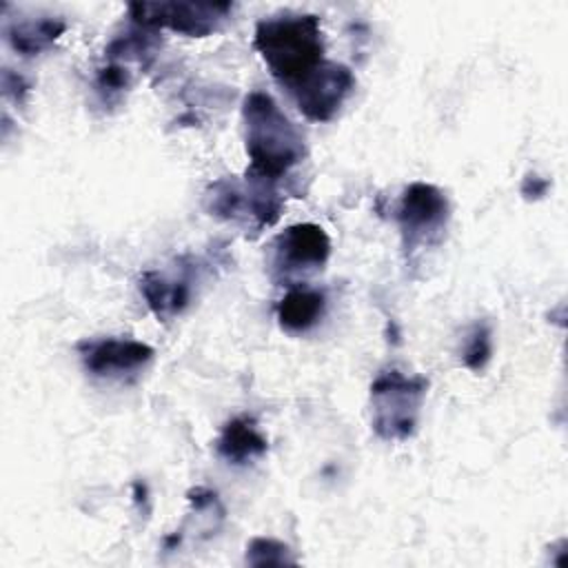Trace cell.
Returning a JSON list of instances; mask_svg holds the SVG:
<instances>
[{
    "label": "cell",
    "mask_w": 568,
    "mask_h": 568,
    "mask_svg": "<svg viewBox=\"0 0 568 568\" xmlns=\"http://www.w3.org/2000/svg\"><path fill=\"white\" fill-rule=\"evenodd\" d=\"M242 122L251 173L277 182L306 158L302 131L266 91H251L244 98Z\"/></svg>",
    "instance_id": "obj_1"
},
{
    "label": "cell",
    "mask_w": 568,
    "mask_h": 568,
    "mask_svg": "<svg viewBox=\"0 0 568 568\" xmlns=\"http://www.w3.org/2000/svg\"><path fill=\"white\" fill-rule=\"evenodd\" d=\"M253 47L271 75L291 89L324 62V33L315 13H277L255 24Z\"/></svg>",
    "instance_id": "obj_2"
},
{
    "label": "cell",
    "mask_w": 568,
    "mask_h": 568,
    "mask_svg": "<svg viewBox=\"0 0 568 568\" xmlns=\"http://www.w3.org/2000/svg\"><path fill=\"white\" fill-rule=\"evenodd\" d=\"M204 209L209 215L240 224L255 235L273 226L284 209V200L275 182L246 171L244 178L224 175L204 191Z\"/></svg>",
    "instance_id": "obj_3"
},
{
    "label": "cell",
    "mask_w": 568,
    "mask_h": 568,
    "mask_svg": "<svg viewBox=\"0 0 568 568\" xmlns=\"http://www.w3.org/2000/svg\"><path fill=\"white\" fill-rule=\"evenodd\" d=\"M428 379L397 368L377 373L371 384V424L384 442H406L415 435L426 399Z\"/></svg>",
    "instance_id": "obj_4"
},
{
    "label": "cell",
    "mask_w": 568,
    "mask_h": 568,
    "mask_svg": "<svg viewBox=\"0 0 568 568\" xmlns=\"http://www.w3.org/2000/svg\"><path fill=\"white\" fill-rule=\"evenodd\" d=\"M395 220L402 235V251L413 262L422 251L444 240L450 220L448 197L435 184L413 182L399 195Z\"/></svg>",
    "instance_id": "obj_5"
},
{
    "label": "cell",
    "mask_w": 568,
    "mask_h": 568,
    "mask_svg": "<svg viewBox=\"0 0 568 568\" xmlns=\"http://www.w3.org/2000/svg\"><path fill=\"white\" fill-rule=\"evenodd\" d=\"M328 257L331 240L320 224H291L271 242L268 275L280 286H295L308 275L322 271Z\"/></svg>",
    "instance_id": "obj_6"
},
{
    "label": "cell",
    "mask_w": 568,
    "mask_h": 568,
    "mask_svg": "<svg viewBox=\"0 0 568 568\" xmlns=\"http://www.w3.org/2000/svg\"><path fill=\"white\" fill-rule=\"evenodd\" d=\"M231 2L189 0V2H131L129 16L133 24L149 29H171L189 38H204L222 27L231 16Z\"/></svg>",
    "instance_id": "obj_7"
},
{
    "label": "cell",
    "mask_w": 568,
    "mask_h": 568,
    "mask_svg": "<svg viewBox=\"0 0 568 568\" xmlns=\"http://www.w3.org/2000/svg\"><path fill=\"white\" fill-rule=\"evenodd\" d=\"M202 271V262L193 255H182L166 268L144 271L140 277V293L149 311L160 322H171L182 315L193 302Z\"/></svg>",
    "instance_id": "obj_8"
},
{
    "label": "cell",
    "mask_w": 568,
    "mask_h": 568,
    "mask_svg": "<svg viewBox=\"0 0 568 568\" xmlns=\"http://www.w3.org/2000/svg\"><path fill=\"white\" fill-rule=\"evenodd\" d=\"M355 89V75L339 62L324 60L313 73L286 89L300 113L311 122H328Z\"/></svg>",
    "instance_id": "obj_9"
},
{
    "label": "cell",
    "mask_w": 568,
    "mask_h": 568,
    "mask_svg": "<svg viewBox=\"0 0 568 568\" xmlns=\"http://www.w3.org/2000/svg\"><path fill=\"white\" fill-rule=\"evenodd\" d=\"M89 375L106 382H133L153 362L155 351L131 337H102L78 344Z\"/></svg>",
    "instance_id": "obj_10"
},
{
    "label": "cell",
    "mask_w": 568,
    "mask_h": 568,
    "mask_svg": "<svg viewBox=\"0 0 568 568\" xmlns=\"http://www.w3.org/2000/svg\"><path fill=\"white\" fill-rule=\"evenodd\" d=\"M266 448V437L257 428L255 419L246 415L229 419L215 439V453L231 466H246L260 459Z\"/></svg>",
    "instance_id": "obj_11"
},
{
    "label": "cell",
    "mask_w": 568,
    "mask_h": 568,
    "mask_svg": "<svg viewBox=\"0 0 568 568\" xmlns=\"http://www.w3.org/2000/svg\"><path fill=\"white\" fill-rule=\"evenodd\" d=\"M67 29V22L58 16H31V18H7L4 38L20 55H40L47 51Z\"/></svg>",
    "instance_id": "obj_12"
},
{
    "label": "cell",
    "mask_w": 568,
    "mask_h": 568,
    "mask_svg": "<svg viewBox=\"0 0 568 568\" xmlns=\"http://www.w3.org/2000/svg\"><path fill=\"white\" fill-rule=\"evenodd\" d=\"M326 311V295L320 288L304 284L288 286L286 295L280 300L275 313L277 322L286 333H306L311 331Z\"/></svg>",
    "instance_id": "obj_13"
},
{
    "label": "cell",
    "mask_w": 568,
    "mask_h": 568,
    "mask_svg": "<svg viewBox=\"0 0 568 568\" xmlns=\"http://www.w3.org/2000/svg\"><path fill=\"white\" fill-rule=\"evenodd\" d=\"M158 47L160 42H158L155 29L133 24V29L115 36L104 53L111 62H120V64L138 62L140 67H146L153 60Z\"/></svg>",
    "instance_id": "obj_14"
},
{
    "label": "cell",
    "mask_w": 568,
    "mask_h": 568,
    "mask_svg": "<svg viewBox=\"0 0 568 568\" xmlns=\"http://www.w3.org/2000/svg\"><path fill=\"white\" fill-rule=\"evenodd\" d=\"M493 355V333L486 322H477L466 333L462 346V362L470 371H481Z\"/></svg>",
    "instance_id": "obj_15"
},
{
    "label": "cell",
    "mask_w": 568,
    "mask_h": 568,
    "mask_svg": "<svg viewBox=\"0 0 568 568\" xmlns=\"http://www.w3.org/2000/svg\"><path fill=\"white\" fill-rule=\"evenodd\" d=\"M131 71L124 64L109 60V64L95 73V93L104 104H113L131 87Z\"/></svg>",
    "instance_id": "obj_16"
},
{
    "label": "cell",
    "mask_w": 568,
    "mask_h": 568,
    "mask_svg": "<svg viewBox=\"0 0 568 568\" xmlns=\"http://www.w3.org/2000/svg\"><path fill=\"white\" fill-rule=\"evenodd\" d=\"M246 564L251 566H288L295 564L291 548L271 537H255L246 546Z\"/></svg>",
    "instance_id": "obj_17"
},
{
    "label": "cell",
    "mask_w": 568,
    "mask_h": 568,
    "mask_svg": "<svg viewBox=\"0 0 568 568\" xmlns=\"http://www.w3.org/2000/svg\"><path fill=\"white\" fill-rule=\"evenodd\" d=\"M27 91H29V82L20 73H11V69L2 71V93H4V98H13L16 102H22Z\"/></svg>",
    "instance_id": "obj_18"
},
{
    "label": "cell",
    "mask_w": 568,
    "mask_h": 568,
    "mask_svg": "<svg viewBox=\"0 0 568 568\" xmlns=\"http://www.w3.org/2000/svg\"><path fill=\"white\" fill-rule=\"evenodd\" d=\"M548 186H550V182H548L546 178H539V175H535V173H528V175L524 178V182H521V195H524L526 200H539V197L546 195Z\"/></svg>",
    "instance_id": "obj_19"
}]
</instances>
